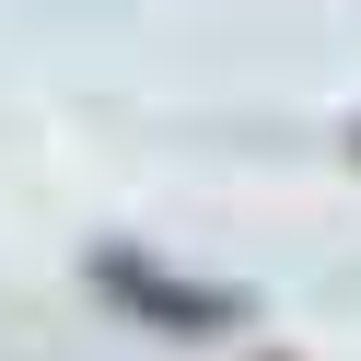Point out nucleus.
Returning a JSON list of instances; mask_svg holds the SVG:
<instances>
[{"label": "nucleus", "instance_id": "obj_1", "mask_svg": "<svg viewBox=\"0 0 361 361\" xmlns=\"http://www.w3.org/2000/svg\"><path fill=\"white\" fill-rule=\"evenodd\" d=\"M94 291H105L117 314H140V326H164V338H221V326H245V291L175 280V268H152L140 245H94Z\"/></svg>", "mask_w": 361, "mask_h": 361}, {"label": "nucleus", "instance_id": "obj_2", "mask_svg": "<svg viewBox=\"0 0 361 361\" xmlns=\"http://www.w3.org/2000/svg\"><path fill=\"white\" fill-rule=\"evenodd\" d=\"M350 164H361V128H350Z\"/></svg>", "mask_w": 361, "mask_h": 361}]
</instances>
